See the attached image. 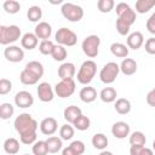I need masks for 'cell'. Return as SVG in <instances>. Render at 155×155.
Instances as JSON below:
<instances>
[{
    "label": "cell",
    "instance_id": "cell-1",
    "mask_svg": "<svg viewBox=\"0 0 155 155\" xmlns=\"http://www.w3.org/2000/svg\"><path fill=\"white\" fill-rule=\"evenodd\" d=\"M15 130L19 133L21 143L23 144H34L36 142V130L38 122L29 113L19 114L13 122Z\"/></svg>",
    "mask_w": 155,
    "mask_h": 155
},
{
    "label": "cell",
    "instance_id": "cell-2",
    "mask_svg": "<svg viewBox=\"0 0 155 155\" xmlns=\"http://www.w3.org/2000/svg\"><path fill=\"white\" fill-rule=\"evenodd\" d=\"M96 73H97L96 62H93L92 59H87L81 64V67L78 71V81L82 85H88L92 81V79L94 78Z\"/></svg>",
    "mask_w": 155,
    "mask_h": 155
},
{
    "label": "cell",
    "instance_id": "cell-3",
    "mask_svg": "<svg viewBox=\"0 0 155 155\" xmlns=\"http://www.w3.org/2000/svg\"><path fill=\"white\" fill-rule=\"evenodd\" d=\"M21 38V29L19 27L11 24V25H0V44L1 45H10L16 42Z\"/></svg>",
    "mask_w": 155,
    "mask_h": 155
},
{
    "label": "cell",
    "instance_id": "cell-4",
    "mask_svg": "<svg viewBox=\"0 0 155 155\" xmlns=\"http://www.w3.org/2000/svg\"><path fill=\"white\" fill-rule=\"evenodd\" d=\"M61 12L69 22H79L84 17V10L81 6L73 2H64L61 7Z\"/></svg>",
    "mask_w": 155,
    "mask_h": 155
},
{
    "label": "cell",
    "instance_id": "cell-5",
    "mask_svg": "<svg viewBox=\"0 0 155 155\" xmlns=\"http://www.w3.org/2000/svg\"><path fill=\"white\" fill-rule=\"evenodd\" d=\"M99 45H101L99 36L92 34V35H88L84 39V41L81 44V48L88 58H94L99 53Z\"/></svg>",
    "mask_w": 155,
    "mask_h": 155
},
{
    "label": "cell",
    "instance_id": "cell-6",
    "mask_svg": "<svg viewBox=\"0 0 155 155\" xmlns=\"http://www.w3.org/2000/svg\"><path fill=\"white\" fill-rule=\"evenodd\" d=\"M120 73V65L115 62H108L99 71V79L103 84H113Z\"/></svg>",
    "mask_w": 155,
    "mask_h": 155
},
{
    "label": "cell",
    "instance_id": "cell-7",
    "mask_svg": "<svg viewBox=\"0 0 155 155\" xmlns=\"http://www.w3.org/2000/svg\"><path fill=\"white\" fill-rule=\"evenodd\" d=\"M54 40L57 42V45H62V46H74L76 42H78V35L68 29V28H59L57 31H56V35H54Z\"/></svg>",
    "mask_w": 155,
    "mask_h": 155
},
{
    "label": "cell",
    "instance_id": "cell-8",
    "mask_svg": "<svg viewBox=\"0 0 155 155\" xmlns=\"http://www.w3.org/2000/svg\"><path fill=\"white\" fill-rule=\"evenodd\" d=\"M75 88H76V84H75L74 79L61 80L54 86V93L59 98H68L75 92Z\"/></svg>",
    "mask_w": 155,
    "mask_h": 155
},
{
    "label": "cell",
    "instance_id": "cell-9",
    "mask_svg": "<svg viewBox=\"0 0 155 155\" xmlns=\"http://www.w3.org/2000/svg\"><path fill=\"white\" fill-rule=\"evenodd\" d=\"M117 18H122L125 21L131 22L132 24L136 22V11L132 10V7L126 2H119L115 7Z\"/></svg>",
    "mask_w": 155,
    "mask_h": 155
},
{
    "label": "cell",
    "instance_id": "cell-10",
    "mask_svg": "<svg viewBox=\"0 0 155 155\" xmlns=\"http://www.w3.org/2000/svg\"><path fill=\"white\" fill-rule=\"evenodd\" d=\"M4 56L8 62L12 63H18L21 61H23L24 58V51L23 48H21L19 46L16 45H10L4 50Z\"/></svg>",
    "mask_w": 155,
    "mask_h": 155
},
{
    "label": "cell",
    "instance_id": "cell-11",
    "mask_svg": "<svg viewBox=\"0 0 155 155\" xmlns=\"http://www.w3.org/2000/svg\"><path fill=\"white\" fill-rule=\"evenodd\" d=\"M15 104L22 109L29 108L34 104V97L28 91H19L15 96Z\"/></svg>",
    "mask_w": 155,
    "mask_h": 155
},
{
    "label": "cell",
    "instance_id": "cell-12",
    "mask_svg": "<svg viewBox=\"0 0 155 155\" xmlns=\"http://www.w3.org/2000/svg\"><path fill=\"white\" fill-rule=\"evenodd\" d=\"M36 92H38L39 99L41 102H44V103L51 102L53 99L54 92H53V90H52V87H51V85L48 82H41V84H39Z\"/></svg>",
    "mask_w": 155,
    "mask_h": 155
},
{
    "label": "cell",
    "instance_id": "cell-13",
    "mask_svg": "<svg viewBox=\"0 0 155 155\" xmlns=\"http://www.w3.org/2000/svg\"><path fill=\"white\" fill-rule=\"evenodd\" d=\"M58 130V122L54 117H45L40 122V131L45 136H52Z\"/></svg>",
    "mask_w": 155,
    "mask_h": 155
},
{
    "label": "cell",
    "instance_id": "cell-14",
    "mask_svg": "<svg viewBox=\"0 0 155 155\" xmlns=\"http://www.w3.org/2000/svg\"><path fill=\"white\" fill-rule=\"evenodd\" d=\"M111 133L117 139H124L130 134V126L125 121H117L111 126Z\"/></svg>",
    "mask_w": 155,
    "mask_h": 155
},
{
    "label": "cell",
    "instance_id": "cell-15",
    "mask_svg": "<svg viewBox=\"0 0 155 155\" xmlns=\"http://www.w3.org/2000/svg\"><path fill=\"white\" fill-rule=\"evenodd\" d=\"M75 73H76V68H75V64L71 62H65L61 64V67L58 68V76L61 78V80L73 79Z\"/></svg>",
    "mask_w": 155,
    "mask_h": 155
},
{
    "label": "cell",
    "instance_id": "cell-16",
    "mask_svg": "<svg viewBox=\"0 0 155 155\" xmlns=\"http://www.w3.org/2000/svg\"><path fill=\"white\" fill-rule=\"evenodd\" d=\"M34 33L38 36V39L48 40L51 34H52V27L47 22H39L36 24V27H35V31Z\"/></svg>",
    "mask_w": 155,
    "mask_h": 155
},
{
    "label": "cell",
    "instance_id": "cell-17",
    "mask_svg": "<svg viewBox=\"0 0 155 155\" xmlns=\"http://www.w3.org/2000/svg\"><path fill=\"white\" fill-rule=\"evenodd\" d=\"M144 44V36L140 31H133L127 36V47L132 50H138Z\"/></svg>",
    "mask_w": 155,
    "mask_h": 155
},
{
    "label": "cell",
    "instance_id": "cell-18",
    "mask_svg": "<svg viewBox=\"0 0 155 155\" xmlns=\"http://www.w3.org/2000/svg\"><path fill=\"white\" fill-rule=\"evenodd\" d=\"M120 71L124 75H133L137 71V62L132 58H124L120 64Z\"/></svg>",
    "mask_w": 155,
    "mask_h": 155
},
{
    "label": "cell",
    "instance_id": "cell-19",
    "mask_svg": "<svg viewBox=\"0 0 155 155\" xmlns=\"http://www.w3.org/2000/svg\"><path fill=\"white\" fill-rule=\"evenodd\" d=\"M79 97H80V99H81L84 103H92V102H94L96 98H97V91H96L94 87L86 86V87H82V88L80 90Z\"/></svg>",
    "mask_w": 155,
    "mask_h": 155
},
{
    "label": "cell",
    "instance_id": "cell-20",
    "mask_svg": "<svg viewBox=\"0 0 155 155\" xmlns=\"http://www.w3.org/2000/svg\"><path fill=\"white\" fill-rule=\"evenodd\" d=\"M38 36L35 35V33H25L22 39H21V44L22 47L25 50H34L38 46Z\"/></svg>",
    "mask_w": 155,
    "mask_h": 155
},
{
    "label": "cell",
    "instance_id": "cell-21",
    "mask_svg": "<svg viewBox=\"0 0 155 155\" xmlns=\"http://www.w3.org/2000/svg\"><path fill=\"white\" fill-rule=\"evenodd\" d=\"M81 109L76 105H69L64 109V113H63V116L65 119V121L68 124H74L75 120L81 115Z\"/></svg>",
    "mask_w": 155,
    "mask_h": 155
},
{
    "label": "cell",
    "instance_id": "cell-22",
    "mask_svg": "<svg viewBox=\"0 0 155 155\" xmlns=\"http://www.w3.org/2000/svg\"><path fill=\"white\" fill-rule=\"evenodd\" d=\"M25 69L28 71H30L34 76H36L39 80L44 76V65L40 62H38V61H30V62H28L27 65H25Z\"/></svg>",
    "mask_w": 155,
    "mask_h": 155
},
{
    "label": "cell",
    "instance_id": "cell-23",
    "mask_svg": "<svg viewBox=\"0 0 155 155\" xmlns=\"http://www.w3.org/2000/svg\"><path fill=\"white\" fill-rule=\"evenodd\" d=\"M114 108L116 113H119L120 115H126L131 111V102L126 98H117L115 101Z\"/></svg>",
    "mask_w": 155,
    "mask_h": 155
},
{
    "label": "cell",
    "instance_id": "cell-24",
    "mask_svg": "<svg viewBox=\"0 0 155 155\" xmlns=\"http://www.w3.org/2000/svg\"><path fill=\"white\" fill-rule=\"evenodd\" d=\"M21 149V145H19V142L13 138V137H10L7 138L5 142H4V150L8 154V155H15Z\"/></svg>",
    "mask_w": 155,
    "mask_h": 155
},
{
    "label": "cell",
    "instance_id": "cell-25",
    "mask_svg": "<svg viewBox=\"0 0 155 155\" xmlns=\"http://www.w3.org/2000/svg\"><path fill=\"white\" fill-rule=\"evenodd\" d=\"M110 51L115 57L119 58H127L128 56V47L121 42H113L110 46Z\"/></svg>",
    "mask_w": 155,
    "mask_h": 155
},
{
    "label": "cell",
    "instance_id": "cell-26",
    "mask_svg": "<svg viewBox=\"0 0 155 155\" xmlns=\"http://www.w3.org/2000/svg\"><path fill=\"white\" fill-rule=\"evenodd\" d=\"M62 140H63L62 138L56 137V136L48 137V138L46 139V144H47V148H48V153H51V154L58 153V151L62 149V145H63Z\"/></svg>",
    "mask_w": 155,
    "mask_h": 155
},
{
    "label": "cell",
    "instance_id": "cell-27",
    "mask_svg": "<svg viewBox=\"0 0 155 155\" xmlns=\"http://www.w3.org/2000/svg\"><path fill=\"white\" fill-rule=\"evenodd\" d=\"M116 97H117L116 90L113 88V87H104V88L99 92V98H101L102 102H104V103L115 102V101H116Z\"/></svg>",
    "mask_w": 155,
    "mask_h": 155
},
{
    "label": "cell",
    "instance_id": "cell-28",
    "mask_svg": "<svg viewBox=\"0 0 155 155\" xmlns=\"http://www.w3.org/2000/svg\"><path fill=\"white\" fill-rule=\"evenodd\" d=\"M108 138L104 133H96L93 137H92V145L96 148V149H99V150H104L108 145Z\"/></svg>",
    "mask_w": 155,
    "mask_h": 155
},
{
    "label": "cell",
    "instance_id": "cell-29",
    "mask_svg": "<svg viewBox=\"0 0 155 155\" xmlns=\"http://www.w3.org/2000/svg\"><path fill=\"white\" fill-rule=\"evenodd\" d=\"M155 6V0H137L136 1V12L147 13Z\"/></svg>",
    "mask_w": 155,
    "mask_h": 155
},
{
    "label": "cell",
    "instance_id": "cell-30",
    "mask_svg": "<svg viewBox=\"0 0 155 155\" xmlns=\"http://www.w3.org/2000/svg\"><path fill=\"white\" fill-rule=\"evenodd\" d=\"M27 17H28V19L30 22H39L41 19V17H42V10H41V7L40 6H36V5L30 6L28 8V11H27Z\"/></svg>",
    "mask_w": 155,
    "mask_h": 155
},
{
    "label": "cell",
    "instance_id": "cell-31",
    "mask_svg": "<svg viewBox=\"0 0 155 155\" xmlns=\"http://www.w3.org/2000/svg\"><path fill=\"white\" fill-rule=\"evenodd\" d=\"M19 80H21V82H22L23 85H35V84L39 81V79H38L36 76H34L30 71H28L25 68L21 71V74H19Z\"/></svg>",
    "mask_w": 155,
    "mask_h": 155
},
{
    "label": "cell",
    "instance_id": "cell-32",
    "mask_svg": "<svg viewBox=\"0 0 155 155\" xmlns=\"http://www.w3.org/2000/svg\"><path fill=\"white\" fill-rule=\"evenodd\" d=\"M147 142V138L144 136L143 132L140 131H134L131 136H130V144L131 145H139V147H144Z\"/></svg>",
    "mask_w": 155,
    "mask_h": 155
},
{
    "label": "cell",
    "instance_id": "cell-33",
    "mask_svg": "<svg viewBox=\"0 0 155 155\" xmlns=\"http://www.w3.org/2000/svg\"><path fill=\"white\" fill-rule=\"evenodd\" d=\"M90 125H91L90 119H88L86 115H84V114H81V115L75 120V122L73 124V126H74L76 130H79V131H86V130H88V128H90Z\"/></svg>",
    "mask_w": 155,
    "mask_h": 155
},
{
    "label": "cell",
    "instance_id": "cell-34",
    "mask_svg": "<svg viewBox=\"0 0 155 155\" xmlns=\"http://www.w3.org/2000/svg\"><path fill=\"white\" fill-rule=\"evenodd\" d=\"M52 58L57 62H62L67 58L68 56V52H67V48L62 45H56L54 48H53V52H52Z\"/></svg>",
    "mask_w": 155,
    "mask_h": 155
},
{
    "label": "cell",
    "instance_id": "cell-35",
    "mask_svg": "<svg viewBox=\"0 0 155 155\" xmlns=\"http://www.w3.org/2000/svg\"><path fill=\"white\" fill-rule=\"evenodd\" d=\"M33 154L34 155H47L48 148L46 144V140H36L33 144Z\"/></svg>",
    "mask_w": 155,
    "mask_h": 155
},
{
    "label": "cell",
    "instance_id": "cell-36",
    "mask_svg": "<svg viewBox=\"0 0 155 155\" xmlns=\"http://www.w3.org/2000/svg\"><path fill=\"white\" fill-rule=\"evenodd\" d=\"M2 7L7 13L13 15V13H17L21 10V4L16 0H6V1H4Z\"/></svg>",
    "mask_w": 155,
    "mask_h": 155
},
{
    "label": "cell",
    "instance_id": "cell-37",
    "mask_svg": "<svg viewBox=\"0 0 155 155\" xmlns=\"http://www.w3.org/2000/svg\"><path fill=\"white\" fill-rule=\"evenodd\" d=\"M115 25H116V30H117V33L120 35H127L128 31H130V28H131L132 23L128 22V21H125L122 18H117Z\"/></svg>",
    "mask_w": 155,
    "mask_h": 155
},
{
    "label": "cell",
    "instance_id": "cell-38",
    "mask_svg": "<svg viewBox=\"0 0 155 155\" xmlns=\"http://www.w3.org/2000/svg\"><path fill=\"white\" fill-rule=\"evenodd\" d=\"M13 113H15V109L11 103H2L0 105V117L2 120L10 119L13 115Z\"/></svg>",
    "mask_w": 155,
    "mask_h": 155
},
{
    "label": "cell",
    "instance_id": "cell-39",
    "mask_svg": "<svg viewBox=\"0 0 155 155\" xmlns=\"http://www.w3.org/2000/svg\"><path fill=\"white\" fill-rule=\"evenodd\" d=\"M115 6L114 0H98L97 2V8L102 13H108L110 12Z\"/></svg>",
    "mask_w": 155,
    "mask_h": 155
},
{
    "label": "cell",
    "instance_id": "cell-40",
    "mask_svg": "<svg viewBox=\"0 0 155 155\" xmlns=\"http://www.w3.org/2000/svg\"><path fill=\"white\" fill-rule=\"evenodd\" d=\"M74 127L70 126L69 124H65V125H62L61 130H59V136L63 140H69L74 137Z\"/></svg>",
    "mask_w": 155,
    "mask_h": 155
},
{
    "label": "cell",
    "instance_id": "cell-41",
    "mask_svg": "<svg viewBox=\"0 0 155 155\" xmlns=\"http://www.w3.org/2000/svg\"><path fill=\"white\" fill-rule=\"evenodd\" d=\"M54 46H56V45H54L51 40H42V41L40 42V45H39V51H40L41 54H45V56L52 54Z\"/></svg>",
    "mask_w": 155,
    "mask_h": 155
},
{
    "label": "cell",
    "instance_id": "cell-42",
    "mask_svg": "<svg viewBox=\"0 0 155 155\" xmlns=\"http://www.w3.org/2000/svg\"><path fill=\"white\" fill-rule=\"evenodd\" d=\"M69 147H70L71 150L75 153V155H82V154L85 153V144H84V142H81V140H74V142L70 143Z\"/></svg>",
    "mask_w": 155,
    "mask_h": 155
},
{
    "label": "cell",
    "instance_id": "cell-43",
    "mask_svg": "<svg viewBox=\"0 0 155 155\" xmlns=\"http://www.w3.org/2000/svg\"><path fill=\"white\" fill-rule=\"evenodd\" d=\"M12 90V84L7 79H1L0 80V94H7Z\"/></svg>",
    "mask_w": 155,
    "mask_h": 155
},
{
    "label": "cell",
    "instance_id": "cell-44",
    "mask_svg": "<svg viewBox=\"0 0 155 155\" xmlns=\"http://www.w3.org/2000/svg\"><path fill=\"white\" fill-rule=\"evenodd\" d=\"M144 48L149 54H155V38H149L144 44Z\"/></svg>",
    "mask_w": 155,
    "mask_h": 155
},
{
    "label": "cell",
    "instance_id": "cell-45",
    "mask_svg": "<svg viewBox=\"0 0 155 155\" xmlns=\"http://www.w3.org/2000/svg\"><path fill=\"white\" fill-rule=\"evenodd\" d=\"M147 29L149 33L155 35V12L147 19Z\"/></svg>",
    "mask_w": 155,
    "mask_h": 155
},
{
    "label": "cell",
    "instance_id": "cell-46",
    "mask_svg": "<svg viewBox=\"0 0 155 155\" xmlns=\"http://www.w3.org/2000/svg\"><path fill=\"white\" fill-rule=\"evenodd\" d=\"M147 103H148V105L155 108V87L151 91L148 92V94H147Z\"/></svg>",
    "mask_w": 155,
    "mask_h": 155
},
{
    "label": "cell",
    "instance_id": "cell-47",
    "mask_svg": "<svg viewBox=\"0 0 155 155\" xmlns=\"http://www.w3.org/2000/svg\"><path fill=\"white\" fill-rule=\"evenodd\" d=\"M139 155H154V150L150 149V148L143 147L142 150H140V154H139Z\"/></svg>",
    "mask_w": 155,
    "mask_h": 155
},
{
    "label": "cell",
    "instance_id": "cell-48",
    "mask_svg": "<svg viewBox=\"0 0 155 155\" xmlns=\"http://www.w3.org/2000/svg\"><path fill=\"white\" fill-rule=\"evenodd\" d=\"M62 155H75V153L71 150V148L68 145L67 148H64L63 150H62Z\"/></svg>",
    "mask_w": 155,
    "mask_h": 155
},
{
    "label": "cell",
    "instance_id": "cell-49",
    "mask_svg": "<svg viewBox=\"0 0 155 155\" xmlns=\"http://www.w3.org/2000/svg\"><path fill=\"white\" fill-rule=\"evenodd\" d=\"M99 155H114L111 151H108V150H102Z\"/></svg>",
    "mask_w": 155,
    "mask_h": 155
},
{
    "label": "cell",
    "instance_id": "cell-50",
    "mask_svg": "<svg viewBox=\"0 0 155 155\" xmlns=\"http://www.w3.org/2000/svg\"><path fill=\"white\" fill-rule=\"evenodd\" d=\"M153 150H154V151H155V139H154V140H153Z\"/></svg>",
    "mask_w": 155,
    "mask_h": 155
},
{
    "label": "cell",
    "instance_id": "cell-51",
    "mask_svg": "<svg viewBox=\"0 0 155 155\" xmlns=\"http://www.w3.org/2000/svg\"><path fill=\"white\" fill-rule=\"evenodd\" d=\"M24 155H29V154H24Z\"/></svg>",
    "mask_w": 155,
    "mask_h": 155
}]
</instances>
